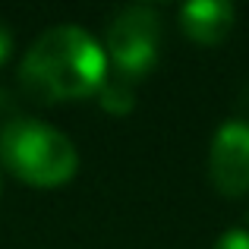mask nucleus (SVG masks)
I'll return each mask as SVG.
<instances>
[{
    "instance_id": "obj_1",
    "label": "nucleus",
    "mask_w": 249,
    "mask_h": 249,
    "mask_svg": "<svg viewBox=\"0 0 249 249\" xmlns=\"http://www.w3.org/2000/svg\"><path fill=\"white\" fill-rule=\"evenodd\" d=\"M19 79L41 104L89 98L98 95L107 79V57L79 25H57L29 48L19 67Z\"/></svg>"
},
{
    "instance_id": "obj_2",
    "label": "nucleus",
    "mask_w": 249,
    "mask_h": 249,
    "mask_svg": "<svg viewBox=\"0 0 249 249\" xmlns=\"http://www.w3.org/2000/svg\"><path fill=\"white\" fill-rule=\"evenodd\" d=\"M0 161L16 180L29 186H63L79 167L76 145L41 120H16L0 139Z\"/></svg>"
},
{
    "instance_id": "obj_3",
    "label": "nucleus",
    "mask_w": 249,
    "mask_h": 249,
    "mask_svg": "<svg viewBox=\"0 0 249 249\" xmlns=\"http://www.w3.org/2000/svg\"><path fill=\"white\" fill-rule=\"evenodd\" d=\"M161 44V16L145 3L126 6L107 29V57L117 76L136 82L155 67Z\"/></svg>"
},
{
    "instance_id": "obj_4",
    "label": "nucleus",
    "mask_w": 249,
    "mask_h": 249,
    "mask_svg": "<svg viewBox=\"0 0 249 249\" xmlns=\"http://www.w3.org/2000/svg\"><path fill=\"white\" fill-rule=\"evenodd\" d=\"M208 180L221 196L249 193V120L231 117L212 136L208 145Z\"/></svg>"
},
{
    "instance_id": "obj_5",
    "label": "nucleus",
    "mask_w": 249,
    "mask_h": 249,
    "mask_svg": "<svg viewBox=\"0 0 249 249\" xmlns=\"http://www.w3.org/2000/svg\"><path fill=\"white\" fill-rule=\"evenodd\" d=\"M237 6L231 0H189L180 6V29L196 44H221L233 29Z\"/></svg>"
},
{
    "instance_id": "obj_6",
    "label": "nucleus",
    "mask_w": 249,
    "mask_h": 249,
    "mask_svg": "<svg viewBox=\"0 0 249 249\" xmlns=\"http://www.w3.org/2000/svg\"><path fill=\"white\" fill-rule=\"evenodd\" d=\"M98 104H101L107 114H129V110L136 107L133 82L123 79V76H107L104 85L98 89Z\"/></svg>"
},
{
    "instance_id": "obj_7",
    "label": "nucleus",
    "mask_w": 249,
    "mask_h": 249,
    "mask_svg": "<svg viewBox=\"0 0 249 249\" xmlns=\"http://www.w3.org/2000/svg\"><path fill=\"white\" fill-rule=\"evenodd\" d=\"M16 120H22L16 98H13L10 91H3V89H0V139H3V133H6V129H10Z\"/></svg>"
},
{
    "instance_id": "obj_8",
    "label": "nucleus",
    "mask_w": 249,
    "mask_h": 249,
    "mask_svg": "<svg viewBox=\"0 0 249 249\" xmlns=\"http://www.w3.org/2000/svg\"><path fill=\"white\" fill-rule=\"evenodd\" d=\"M212 249H249V231H243V227H231V231H224L218 240H214Z\"/></svg>"
},
{
    "instance_id": "obj_9",
    "label": "nucleus",
    "mask_w": 249,
    "mask_h": 249,
    "mask_svg": "<svg viewBox=\"0 0 249 249\" xmlns=\"http://www.w3.org/2000/svg\"><path fill=\"white\" fill-rule=\"evenodd\" d=\"M10 51H13V35L6 29V22H0V63L10 57Z\"/></svg>"
}]
</instances>
